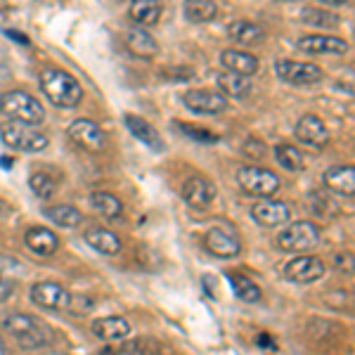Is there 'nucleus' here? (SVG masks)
Segmentation results:
<instances>
[{"label":"nucleus","mask_w":355,"mask_h":355,"mask_svg":"<svg viewBox=\"0 0 355 355\" xmlns=\"http://www.w3.org/2000/svg\"><path fill=\"white\" fill-rule=\"evenodd\" d=\"M0 140L17 152H43L48 147V137L36 125H26L19 121H3L0 123Z\"/></svg>","instance_id":"obj_4"},{"label":"nucleus","mask_w":355,"mask_h":355,"mask_svg":"<svg viewBox=\"0 0 355 355\" xmlns=\"http://www.w3.org/2000/svg\"><path fill=\"white\" fill-rule=\"evenodd\" d=\"M0 355H10V348L5 346V341H3V339H0Z\"/></svg>","instance_id":"obj_40"},{"label":"nucleus","mask_w":355,"mask_h":355,"mask_svg":"<svg viewBox=\"0 0 355 355\" xmlns=\"http://www.w3.org/2000/svg\"><path fill=\"white\" fill-rule=\"evenodd\" d=\"M43 216L48 220H53L57 227H76L81 225L83 216L76 206H69V204H55V206H45Z\"/></svg>","instance_id":"obj_28"},{"label":"nucleus","mask_w":355,"mask_h":355,"mask_svg":"<svg viewBox=\"0 0 355 355\" xmlns=\"http://www.w3.org/2000/svg\"><path fill=\"white\" fill-rule=\"evenodd\" d=\"M275 159H277V164L282 166L284 171H289V173L306 171V166H308L306 154H303L299 147L287 145V142H282V145L275 147Z\"/></svg>","instance_id":"obj_29"},{"label":"nucleus","mask_w":355,"mask_h":355,"mask_svg":"<svg viewBox=\"0 0 355 355\" xmlns=\"http://www.w3.org/2000/svg\"><path fill=\"white\" fill-rule=\"evenodd\" d=\"M294 133H296V140L308 147H313V150H322V147H327V142H329L327 125H324V121L320 116H315V114L301 116Z\"/></svg>","instance_id":"obj_13"},{"label":"nucleus","mask_w":355,"mask_h":355,"mask_svg":"<svg viewBox=\"0 0 355 355\" xmlns=\"http://www.w3.org/2000/svg\"><path fill=\"white\" fill-rule=\"evenodd\" d=\"M216 83H218V88H220V95L234 97V100L246 97L251 93V81H249V78L239 76V73H232V71H220L218 76H216Z\"/></svg>","instance_id":"obj_26"},{"label":"nucleus","mask_w":355,"mask_h":355,"mask_svg":"<svg viewBox=\"0 0 355 355\" xmlns=\"http://www.w3.org/2000/svg\"><path fill=\"white\" fill-rule=\"evenodd\" d=\"M162 3L159 0H130V17L140 26H154L162 19Z\"/></svg>","instance_id":"obj_27"},{"label":"nucleus","mask_w":355,"mask_h":355,"mask_svg":"<svg viewBox=\"0 0 355 355\" xmlns=\"http://www.w3.org/2000/svg\"><path fill=\"white\" fill-rule=\"evenodd\" d=\"M5 214H8V204H5L3 199H0V218H3Z\"/></svg>","instance_id":"obj_41"},{"label":"nucleus","mask_w":355,"mask_h":355,"mask_svg":"<svg viewBox=\"0 0 355 355\" xmlns=\"http://www.w3.org/2000/svg\"><path fill=\"white\" fill-rule=\"evenodd\" d=\"M28 294H31L33 306L43 308V311H55V313L67 311L69 299H71V294H69L62 284L50 282V279L48 282H36Z\"/></svg>","instance_id":"obj_9"},{"label":"nucleus","mask_w":355,"mask_h":355,"mask_svg":"<svg viewBox=\"0 0 355 355\" xmlns=\"http://www.w3.org/2000/svg\"><path fill=\"white\" fill-rule=\"evenodd\" d=\"M0 110L10 121H19L26 125H41L45 121L43 105L26 90H10L0 97Z\"/></svg>","instance_id":"obj_3"},{"label":"nucleus","mask_w":355,"mask_h":355,"mask_svg":"<svg viewBox=\"0 0 355 355\" xmlns=\"http://www.w3.org/2000/svg\"><path fill=\"white\" fill-rule=\"evenodd\" d=\"M3 327L15 336L17 343L26 351H38L53 343V329L38 318L26 313H10L3 318Z\"/></svg>","instance_id":"obj_2"},{"label":"nucleus","mask_w":355,"mask_h":355,"mask_svg":"<svg viewBox=\"0 0 355 355\" xmlns=\"http://www.w3.org/2000/svg\"><path fill=\"white\" fill-rule=\"evenodd\" d=\"M12 291H15V284H12V279H8V277H3L0 275V303H5L12 296Z\"/></svg>","instance_id":"obj_36"},{"label":"nucleus","mask_w":355,"mask_h":355,"mask_svg":"<svg viewBox=\"0 0 355 355\" xmlns=\"http://www.w3.org/2000/svg\"><path fill=\"white\" fill-rule=\"evenodd\" d=\"M259 346H261V348H266V351H275V341H272L268 334H261V336H259Z\"/></svg>","instance_id":"obj_37"},{"label":"nucleus","mask_w":355,"mask_h":355,"mask_svg":"<svg viewBox=\"0 0 355 355\" xmlns=\"http://www.w3.org/2000/svg\"><path fill=\"white\" fill-rule=\"evenodd\" d=\"M275 71L289 85H313L322 81V69L308 62H294V60H279L275 64Z\"/></svg>","instance_id":"obj_7"},{"label":"nucleus","mask_w":355,"mask_h":355,"mask_svg":"<svg viewBox=\"0 0 355 355\" xmlns=\"http://www.w3.org/2000/svg\"><path fill=\"white\" fill-rule=\"evenodd\" d=\"M324 187L336 194H343V197H353L355 194V168L351 164L348 166H331V168L324 171L322 175Z\"/></svg>","instance_id":"obj_17"},{"label":"nucleus","mask_w":355,"mask_h":355,"mask_svg":"<svg viewBox=\"0 0 355 355\" xmlns=\"http://www.w3.org/2000/svg\"><path fill=\"white\" fill-rule=\"evenodd\" d=\"M41 90L55 107H62V110H73L83 100L81 83L76 81V76L64 71V69H55V67L43 69Z\"/></svg>","instance_id":"obj_1"},{"label":"nucleus","mask_w":355,"mask_h":355,"mask_svg":"<svg viewBox=\"0 0 355 355\" xmlns=\"http://www.w3.org/2000/svg\"><path fill=\"white\" fill-rule=\"evenodd\" d=\"M301 19L306 21L308 26H327V28L339 26V21H341L334 12H327V10H320V8H306L301 12Z\"/></svg>","instance_id":"obj_32"},{"label":"nucleus","mask_w":355,"mask_h":355,"mask_svg":"<svg viewBox=\"0 0 355 355\" xmlns=\"http://www.w3.org/2000/svg\"><path fill=\"white\" fill-rule=\"evenodd\" d=\"M284 275L296 284H311L324 275V263L318 256H296L284 266Z\"/></svg>","instance_id":"obj_12"},{"label":"nucleus","mask_w":355,"mask_h":355,"mask_svg":"<svg viewBox=\"0 0 355 355\" xmlns=\"http://www.w3.org/2000/svg\"><path fill=\"white\" fill-rule=\"evenodd\" d=\"M93 334L102 341H121L130 334V324L125 318L110 315V318H100L93 322Z\"/></svg>","instance_id":"obj_21"},{"label":"nucleus","mask_w":355,"mask_h":355,"mask_svg":"<svg viewBox=\"0 0 355 355\" xmlns=\"http://www.w3.org/2000/svg\"><path fill=\"white\" fill-rule=\"evenodd\" d=\"M67 133L78 147H83V150H88V152H102L107 145L105 130L95 121H90V119H76V121H71Z\"/></svg>","instance_id":"obj_10"},{"label":"nucleus","mask_w":355,"mask_h":355,"mask_svg":"<svg viewBox=\"0 0 355 355\" xmlns=\"http://www.w3.org/2000/svg\"><path fill=\"white\" fill-rule=\"evenodd\" d=\"M175 128L180 130L185 137H190L194 142H204V145H214L218 142V135L211 133V130H204V128H197V125H187V123H175Z\"/></svg>","instance_id":"obj_34"},{"label":"nucleus","mask_w":355,"mask_h":355,"mask_svg":"<svg viewBox=\"0 0 355 355\" xmlns=\"http://www.w3.org/2000/svg\"><path fill=\"white\" fill-rule=\"evenodd\" d=\"M125 45H128L130 53L135 57H140V60H154L159 53L157 38H154L152 33H147L145 28H137V26L125 33Z\"/></svg>","instance_id":"obj_22"},{"label":"nucleus","mask_w":355,"mask_h":355,"mask_svg":"<svg viewBox=\"0 0 355 355\" xmlns=\"http://www.w3.org/2000/svg\"><path fill=\"white\" fill-rule=\"evenodd\" d=\"M216 197H218V190H216V185L209 178L194 175V178H187L185 185H182V199H185L187 206H192V209H197V211L209 209V206L216 202Z\"/></svg>","instance_id":"obj_11"},{"label":"nucleus","mask_w":355,"mask_h":355,"mask_svg":"<svg viewBox=\"0 0 355 355\" xmlns=\"http://www.w3.org/2000/svg\"><path fill=\"white\" fill-rule=\"evenodd\" d=\"M299 48L311 55H346L351 50L348 41L339 36H327V33H311V36L299 38Z\"/></svg>","instance_id":"obj_15"},{"label":"nucleus","mask_w":355,"mask_h":355,"mask_svg":"<svg viewBox=\"0 0 355 355\" xmlns=\"http://www.w3.org/2000/svg\"><path fill=\"white\" fill-rule=\"evenodd\" d=\"M24 242L36 256H53V254H57V249H60V239H57V234L53 230H48V227H41V225L28 227L26 234H24Z\"/></svg>","instance_id":"obj_18"},{"label":"nucleus","mask_w":355,"mask_h":355,"mask_svg":"<svg viewBox=\"0 0 355 355\" xmlns=\"http://www.w3.org/2000/svg\"><path fill=\"white\" fill-rule=\"evenodd\" d=\"M28 187H31L33 194L41 199H50L57 192L55 178H50L48 173H31V178H28Z\"/></svg>","instance_id":"obj_33"},{"label":"nucleus","mask_w":355,"mask_h":355,"mask_svg":"<svg viewBox=\"0 0 355 355\" xmlns=\"http://www.w3.org/2000/svg\"><path fill=\"white\" fill-rule=\"evenodd\" d=\"M182 12L192 24H209L218 17V5H216V0H185Z\"/></svg>","instance_id":"obj_24"},{"label":"nucleus","mask_w":355,"mask_h":355,"mask_svg":"<svg viewBox=\"0 0 355 355\" xmlns=\"http://www.w3.org/2000/svg\"><path fill=\"white\" fill-rule=\"evenodd\" d=\"M227 36L239 45H259L266 38V31L259 24H254V21L239 19L227 26Z\"/></svg>","instance_id":"obj_25"},{"label":"nucleus","mask_w":355,"mask_h":355,"mask_svg":"<svg viewBox=\"0 0 355 355\" xmlns=\"http://www.w3.org/2000/svg\"><path fill=\"white\" fill-rule=\"evenodd\" d=\"M322 239V230L320 225H315L313 220H296L289 223L282 232L277 234V246L289 254H303V251H311L320 244Z\"/></svg>","instance_id":"obj_5"},{"label":"nucleus","mask_w":355,"mask_h":355,"mask_svg":"<svg viewBox=\"0 0 355 355\" xmlns=\"http://www.w3.org/2000/svg\"><path fill=\"white\" fill-rule=\"evenodd\" d=\"M67 311H71L73 315H85V313L93 311V301H90L88 296H71Z\"/></svg>","instance_id":"obj_35"},{"label":"nucleus","mask_w":355,"mask_h":355,"mask_svg":"<svg viewBox=\"0 0 355 355\" xmlns=\"http://www.w3.org/2000/svg\"><path fill=\"white\" fill-rule=\"evenodd\" d=\"M220 64L225 67V71L239 73V76H254L259 71V57H254L251 53L244 50H225L220 55Z\"/></svg>","instance_id":"obj_19"},{"label":"nucleus","mask_w":355,"mask_h":355,"mask_svg":"<svg viewBox=\"0 0 355 355\" xmlns=\"http://www.w3.org/2000/svg\"><path fill=\"white\" fill-rule=\"evenodd\" d=\"M5 36H8V38H15V41H19L21 45H28V38H26V36H21V33H17V31H5Z\"/></svg>","instance_id":"obj_38"},{"label":"nucleus","mask_w":355,"mask_h":355,"mask_svg":"<svg viewBox=\"0 0 355 355\" xmlns=\"http://www.w3.org/2000/svg\"><path fill=\"white\" fill-rule=\"evenodd\" d=\"M83 237H85V242L93 246L95 251H100V254H105V256L121 254V239H119V234L107 230V227H90Z\"/></svg>","instance_id":"obj_23"},{"label":"nucleus","mask_w":355,"mask_h":355,"mask_svg":"<svg viewBox=\"0 0 355 355\" xmlns=\"http://www.w3.org/2000/svg\"><path fill=\"white\" fill-rule=\"evenodd\" d=\"M227 279H230L232 289H234V296L244 303H259L261 301V287L256 282H251L246 275H239V272H227Z\"/></svg>","instance_id":"obj_31"},{"label":"nucleus","mask_w":355,"mask_h":355,"mask_svg":"<svg viewBox=\"0 0 355 355\" xmlns=\"http://www.w3.org/2000/svg\"><path fill=\"white\" fill-rule=\"evenodd\" d=\"M237 182L246 194L261 199H270L279 190V178L263 166H242L237 171Z\"/></svg>","instance_id":"obj_6"},{"label":"nucleus","mask_w":355,"mask_h":355,"mask_svg":"<svg viewBox=\"0 0 355 355\" xmlns=\"http://www.w3.org/2000/svg\"><path fill=\"white\" fill-rule=\"evenodd\" d=\"M90 206L97 211L100 216H105V218H119V216L123 214V204L119 197H114L112 192H93L90 194Z\"/></svg>","instance_id":"obj_30"},{"label":"nucleus","mask_w":355,"mask_h":355,"mask_svg":"<svg viewBox=\"0 0 355 355\" xmlns=\"http://www.w3.org/2000/svg\"><path fill=\"white\" fill-rule=\"evenodd\" d=\"M320 3H324V5H346V3H351V0H320Z\"/></svg>","instance_id":"obj_39"},{"label":"nucleus","mask_w":355,"mask_h":355,"mask_svg":"<svg viewBox=\"0 0 355 355\" xmlns=\"http://www.w3.org/2000/svg\"><path fill=\"white\" fill-rule=\"evenodd\" d=\"M123 121H125V125H128L130 133H133L142 145H147L150 150H157V152L164 150L162 135H159V130L154 128L150 121H145L142 116H135V114H125Z\"/></svg>","instance_id":"obj_20"},{"label":"nucleus","mask_w":355,"mask_h":355,"mask_svg":"<svg viewBox=\"0 0 355 355\" xmlns=\"http://www.w3.org/2000/svg\"><path fill=\"white\" fill-rule=\"evenodd\" d=\"M182 102H185V107L190 112L206 114V116H216V114H223L227 110V97L209 88L187 90V93L182 95Z\"/></svg>","instance_id":"obj_8"},{"label":"nucleus","mask_w":355,"mask_h":355,"mask_svg":"<svg viewBox=\"0 0 355 355\" xmlns=\"http://www.w3.org/2000/svg\"><path fill=\"white\" fill-rule=\"evenodd\" d=\"M204 246L209 249V254L218 256V259H234V256L242 254V244L234 234L225 232V230H209L206 232Z\"/></svg>","instance_id":"obj_16"},{"label":"nucleus","mask_w":355,"mask_h":355,"mask_svg":"<svg viewBox=\"0 0 355 355\" xmlns=\"http://www.w3.org/2000/svg\"><path fill=\"white\" fill-rule=\"evenodd\" d=\"M251 216H254V220L263 227H277V225L289 223L291 209H289V204L277 202V199H259V202L251 206Z\"/></svg>","instance_id":"obj_14"}]
</instances>
